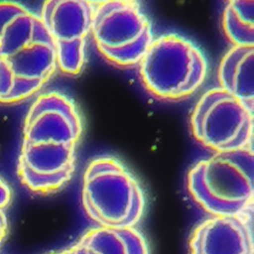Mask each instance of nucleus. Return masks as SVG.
<instances>
[{"label":"nucleus","mask_w":254,"mask_h":254,"mask_svg":"<svg viewBox=\"0 0 254 254\" xmlns=\"http://www.w3.org/2000/svg\"><path fill=\"white\" fill-rule=\"evenodd\" d=\"M82 122L73 101L50 91L30 106L18 164L22 183L38 192L55 191L71 179Z\"/></svg>","instance_id":"obj_1"},{"label":"nucleus","mask_w":254,"mask_h":254,"mask_svg":"<svg viewBox=\"0 0 254 254\" xmlns=\"http://www.w3.org/2000/svg\"><path fill=\"white\" fill-rule=\"evenodd\" d=\"M57 68L55 45L40 17L19 3L0 1V102L31 97Z\"/></svg>","instance_id":"obj_2"},{"label":"nucleus","mask_w":254,"mask_h":254,"mask_svg":"<svg viewBox=\"0 0 254 254\" xmlns=\"http://www.w3.org/2000/svg\"><path fill=\"white\" fill-rule=\"evenodd\" d=\"M187 185L192 198L213 216L247 213L254 196L252 146L198 161L190 170Z\"/></svg>","instance_id":"obj_3"},{"label":"nucleus","mask_w":254,"mask_h":254,"mask_svg":"<svg viewBox=\"0 0 254 254\" xmlns=\"http://www.w3.org/2000/svg\"><path fill=\"white\" fill-rule=\"evenodd\" d=\"M87 216L100 227H135L144 212L143 190L135 177L113 157H98L87 165L81 189Z\"/></svg>","instance_id":"obj_4"},{"label":"nucleus","mask_w":254,"mask_h":254,"mask_svg":"<svg viewBox=\"0 0 254 254\" xmlns=\"http://www.w3.org/2000/svg\"><path fill=\"white\" fill-rule=\"evenodd\" d=\"M139 66L145 88L165 100H182L192 95L207 73L202 52L177 34H164L154 39Z\"/></svg>","instance_id":"obj_5"},{"label":"nucleus","mask_w":254,"mask_h":254,"mask_svg":"<svg viewBox=\"0 0 254 254\" xmlns=\"http://www.w3.org/2000/svg\"><path fill=\"white\" fill-rule=\"evenodd\" d=\"M91 35L101 56L121 67L138 65L154 40L151 24L136 1L94 5Z\"/></svg>","instance_id":"obj_6"},{"label":"nucleus","mask_w":254,"mask_h":254,"mask_svg":"<svg viewBox=\"0 0 254 254\" xmlns=\"http://www.w3.org/2000/svg\"><path fill=\"white\" fill-rule=\"evenodd\" d=\"M194 139L214 153L252 146L253 110L220 87L207 90L190 115Z\"/></svg>","instance_id":"obj_7"},{"label":"nucleus","mask_w":254,"mask_h":254,"mask_svg":"<svg viewBox=\"0 0 254 254\" xmlns=\"http://www.w3.org/2000/svg\"><path fill=\"white\" fill-rule=\"evenodd\" d=\"M93 7L87 0H45L40 19L56 49L57 65L63 73L76 75L86 60Z\"/></svg>","instance_id":"obj_8"},{"label":"nucleus","mask_w":254,"mask_h":254,"mask_svg":"<svg viewBox=\"0 0 254 254\" xmlns=\"http://www.w3.org/2000/svg\"><path fill=\"white\" fill-rule=\"evenodd\" d=\"M189 246L190 254H253L251 221L246 213L206 218L193 229Z\"/></svg>","instance_id":"obj_9"},{"label":"nucleus","mask_w":254,"mask_h":254,"mask_svg":"<svg viewBox=\"0 0 254 254\" xmlns=\"http://www.w3.org/2000/svg\"><path fill=\"white\" fill-rule=\"evenodd\" d=\"M71 254H149L148 244L135 227H96L69 248Z\"/></svg>","instance_id":"obj_10"},{"label":"nucleus","mask_w":254,"mask_h":254,"mask_svg":"<svg viewBox=\"0 0 254 254\" xmlns=\"http://www.w3.org/2000/svg\"><path fill=\"white\" fill-rule=\"evenodd\" d=\"M220 88L254 107V46H233L218 67Z\"/></svg>","instance_id":"obj_11"},{"label":"nucleus","mask_w":254,"mask_h":254,"mask_svg":"<svg viewBox=\"0 0 254 254\" xmlns=\"http://www.w3.org/2000/svg\"><path fill=\"white\" fill-rule=\"evenodd\" d=\"M227 6L240 13H254V0H226Z\"/></svg>","instance_id":"obj_12"},{"label":"nucleus","mask_w":254,"mask_h":254,"mask_svg":"<svg viewBox=\"0 0 254 254\" xmlns=\"http://www.w3.org/2000/svg\"><path fill=\"white\" fill-rule=\"evenodd\" d=\"M11 191L8 185L0 179V209H3L10 201Z\"/></svg>","instance_id":"obj_13"},{"label":"nucleus","mask_w":254,"mask_h":254,"mask_svg":"<svg viewBox=\"0 0 254 254\" xmlns=\"http://www.w3.org/2000/svg\"><path fill=\"white\" fill-rule=\"evenodd\" d=\"M6 229H7V219L4 211L0 209V244L6 234Z\"/></svg>","instance_id":"obj_14"},{"label":"nucleus","mask_w":254,"mask_h":254,"mask_svg":"<svg viewBox=\"0 0 254 254\" xmlns=\"http://www.w3.org/2000/svg\"><path fill=\"white\" fill-rule=\"evenodd\" d=\"M88 2H90L92 5H97L100 3H104V2H109V1H118V0H87ZM119 1H136V0H119Z\"/></svg>","instance_id":"obj_15"},{"label":"nucleus","mask_w":254,"mask_h":254,"mask_svg":"<svg viewBox=\"0 0 254 254\" xmlns=\"http://www.w3.org/2000/svg\"><path fill=\"white\" fill-rule=\"evenodd\" d=\"M57 254H71V253H70L69 249H67V250H64V251H63V252H60V253H57Z\"/></svg>","instance_id":"obj_16"}]
</instances>
